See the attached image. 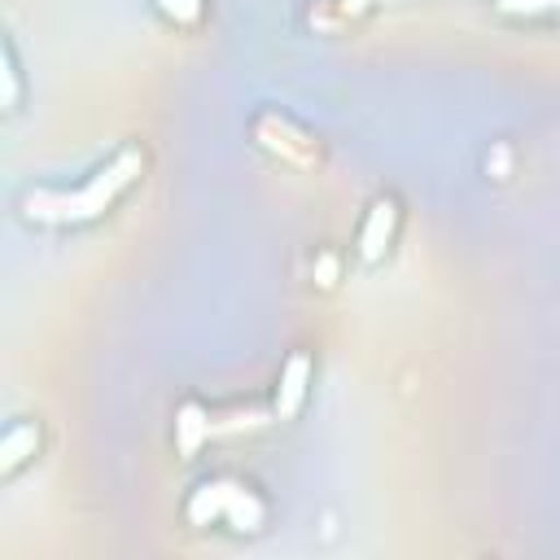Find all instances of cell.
Returning <instances> with one entry per match:
<instances>
[{"mask_svg":"<svg viewBox=\"0 0 560 560\" xmlns=\"http://www.w3.org/2000/svg\"><path fill=\"white\" fill-rule=\"evenodd\" d=\"M144 171H149L144 144L127 140L74 184H31V188H22L18 219L26 228H44V232L92 228V223L109 219L144 184Z\"/></svg>","mask_w":560,"mask_h":560,"instance_id":"6da1fadb","label":"cell"},{"mask_svg":"<svg viewBox=\"0 0 560 560\" xmlns=\"http://www.w3.org/2000/svg\"><path fill=\"white\" fill-rule=\"evenodd\" d=\"M188 521L192 525H232V529H254L267 521V499L258 494L254 481L245 477H206L192 499H188Z\"/></svg>","mask_w":560,"mask_h":560,"instance_id":"7a4b0ae2","label":"cell"},{"mask_svg":"<svg viewBox=\"0 0 560 560\" xmlns=\"http://www.w3.org/2000/svg\"><path fill=\"white\" fill-rule=\"evenodd\" d=\"M249 131H254V144L267 149L271 158H280L284 166H315L319 162V140L298 118H289L280 109H262Z\"/></svg>","mask_w":560,"mask_h":560,"instance_id":"3957f363","label":"cell"},{"mask_svg":"<svg viewBox=\"0 0 560 560\" xmlns=\"http://www.w3.org/2000/svg\"><path fill=\"white\" fill-rule=\"evenodd\" d=\"M398 228H402V206H398V197H394V192L372 197V201L363 206V214H359L350 254H354L363 267L385 262L389 249H394V241H398Z\"/></svg>","mask_w":560,"mask_h":560,"instance_id":"277c9868","label":"cell"},{"mask_svg":"<svg viewBox=\"0 0 560 560\" xmlns=\"http://www.w3.org/2000/svg\"><path fill=\"white\" fill-rule=\"evenodd\" d=\"M39 446H44V429L35 416H13L0 433V477L13 481L26 464L39 459Z\"/></svg>","mask_w":560,"mask_h":560,"instance_id":"5b68a950","label":"cell"},{"mask_svg":"<svg viewBox=\"0 0 560 560\" xmlns=\"http://www.w3.org/2000/svg\"><path fill=\"white\" fill-rule=\"evenodd\" d=\"M311 376H315V363L306 350L289 354L280 376H276V416H298L306 407V394H311Z\"/></svg>","mask_w":560,"mask_h":560,"instance_id":"8992f818","label":"cell"},{"mask_svg":"<svg viewBox=\"0 0 560 560\" xmlns=\"http://www.w3.org/2000/svg\"><path fill=\"white\" fill-rule=\"evenodd\" d=\"M490 9L516 26H551L560 31V0H490Z\"/></svg>","mask_w":560,"mask_h":560,"instance_id":"52a82bcc","label":"cell"},{"mask_svg":"<svg viewBox=\"0 0 560 560\" xmlns=\"http://www.w3.org/2000/svg\"><path fill=\"white\" fill-rule=\"evenodd\" d=\"M206 433H210V424H206V411H201V402H184L179 411H175V442H179V451L184 455H192L201 442H206Z\"/></svg>","mask_w":560,"mask_h":560,"instance_id":"ba28073f","label":"cell"},{"mask_svg":"<svg viewBox=\"0 0 560 560\" xmlns=\"http://www.w3.org/2000/svg\"><path fill=\"white\" fill-rule=\"evenodd\" d=\"M153 9L162 22H171L179 31H197L210 13V0H153Z\"/></svg>","mask_w":560,"mask_h":560,"instance_id":"9c48e42d","label":"cell"},{"mask_svg":"<svg viewBox=\"0 0 560 560\" xmlns=\"http://www.w3.org/2000/svg\"><path fill=\"white\" fill-rule=\"evenodd\" d=\"M22 109V61H18V44L4 39V114Z\"/></svg>","mask_w":560,"mask_h":560,"instance_id":"30bf717a","label":"cell"},{"mask_svg":"<svg viewBox=\"0 0 560 560\" xmlns=\"http://www.w3.org/2000/svg\"><path fill=\"white\" fill-rule=\"evenodd\" d=\"M368 4H372V0H337V9H341V13H363Z\"/></svg>","mask_w":560,"mask_h":560,"instance_id":"8fae6325","label":"cell"}]
</instances>
